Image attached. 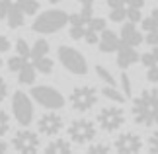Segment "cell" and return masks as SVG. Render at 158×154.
I'll list each match as a JSON object with an SVG mask.
<instances>
[{"instance_id":"cell-25","label":"cell","mask_w":158,"mask_h":154,"mask_svg":"<svg viewBox=\"0 0 158 154\" xmlns=\"http://www.w3.org/2000/svg\"><path fill=\"white\" fill-rule=\"evenodd\" d=\"M86 27L92 29V31H102V29L106 27V20L104 18H90L86 22Z\"/></svg>"},{"instance_id":"cell-22","label":"cell","mask_w":158,"mask_h":154,"mask_svg":"<svg viewBox=\"0 0 158 154\" xmlns=\"http://www.w3.org/2000/svg\"><path fill=\"white\" fill-rule=\"evenodd\" d=\"M96 74L104 80L107 86H115V78H113V74H111L107 69H104V66H96Z\"/></svg>"},{"instance_id":"cell-23","label":"cell","mask_w":158,"mask_h":154,"mask_svg":"<svg viewBox=\"0 0 158 154\" xmlns=\"http://www.w3.org/2000/svg\"><path fill=\"white\" fill-rule=\"evenodd\" d=\"M127 18V10L125 6H119V8H111V14H109V20L115 23H121Z\"/></svg>"},{"instance_id":"cell-40","label":"cell","mask_w":158,"mask_h":154,"mask_svg":"<svg viewBox=\"0 0 158 154\" xmlns=\"http://www.w3.org/2000/svg\"><path fill=\"white\" fill-rule=\"evenodd\" d=\"M106 2H107L109 8H119V6H125L123 2H121V0H106Z\"/></svg>"},{"instance_id":"cell-6","label":"cell","mask_w":158,"mask_h":154,"mask_svg":"<svg viewBox=\"0 0 158 154\" xmlns=\"http://www.w3.org/2000/svg\"><path fill=\"white\" fill-rule=\"evenodd\" d=\"M31 98L39 106L47 109H60L64 106V98L59 90H55L53 86H33L31 88Z\"/></svg>"},{"instance_id":"cell-20","label":"cell","mask_w":158,"mask_h":154,"mask_svg":"<svg viewBox=\"0 0 158 154\" xmlns=\"http://www.w3.org/2000/svg\"><path fill=\"white\" fill-rule=\"evenodd\" d=\"M49 53V43L45 39H37L29 47V59H37V57H43V55Z\"/></svg>"},{"instance_id":"cell-8","label":"cell","mask_w":158,"mask_h":154,"mask_svg":"<svg viewBox=\"0 0 158 154\" xmlns=\"http://www.w3.org/2000/svg\"><path fill=\"white\" fill-rule=\"evenodd\" d=\"M69 139L76 144H86L96 139V125L88 119H74L69 127Z\"/></svg>"},{"instance_id":"cell-42","label":"cell","mask_w":158,"mask_h":154,"mask_svg":"<svg viewBox=\"0 0 158 154\" xmlns=\"http://www.w3.org/2000/svg\"><path fill=\"white\" fill-rule=\"evenodd\" d=\"M6 150H8V144H6V143H2V140H0V152H6Z\"/></svg>"},{"instance_id":"cell-39","label":"cell","mask_w":158,"mask_h":154,"mask_svg":"<svg viewBox=\"0 0 158 154\" xmlns=\"http://www.w3.org/2000/svg\"><path fill=\"white\" fill-rule=\"evenodd\" d=\"M127 4H129L131 8H141V10H143V6H144V0H129Z\"/></svg>"},{"instance_id":"cell-31","label":"cell","mask_w":158,"mask_h":154,"mask_svg":"<svg viewBox=\"0 0 158 154\" xmlns=\"http://www.w3.org/2000/svg\"><path fill=\"white\" fill-rule=\"evenodd\" d=\"M143 41L147 43V45H158V29H150V31H147V37H143Z\"/></svg>"},{"instance_id":"cell-14","label":"cell","mask_w":158,"mask_h":154,"mask_svg":"<svg viewBox=\"0 0 158 154\" xmlns=\"http://www.w3.org/2000/svg\"><path fill=\"white\" fill-rule=\"evenodd\" d=\"M119 39H121V43H123V45L137 47V45H141V43H143V35H141V31L135 27V23L129 22V23H125V26H123V29H121Z\"/></svg>"},{"instance_id":"cell-21","label":"cell","mask_w":158,"mask_h":154,"mask_svg":"<svg viewBox=\"0 0 158 154\" xmlns=\"http://www.w3.org/2000/svg\"><path fill=\"white\" fill-rule=\"evenodd\" d=\"M102 94H104L107 100H111L113 103H123L127 100V98L123 96V92H119L115 86H107V84H106V88L102 90Z\"/></svg>"},{"instance_id":"cell-44","label":"cell","mask_w":158,"mask_h":154,"mask_svg":"<svg viewBox=\"0 0 158 154\" xmlns=\"http://www.w3.org/2000/svg\"><path fill=\"white\" fill-rule=\"evenodd\" d=\"M49 2H51V4H57V2H60V0H49Z\"/></svg>"},{"instance_id":"cell-34","label":"cell","mask_w":158,"mask_h":154,"mask_svg":"<svg viewBox=\"0 0 158 154\" xmlns=\"http://www.w3.org/2000/svg\"><path fill=\"white\" fill-rule=\"evenodd\" d=\"M148 150L158 154V131L150 135V139H148Z\"/></svg>"},{"instance_id":"cell-35","label":"cell","mask_w":158,"mask_h":154,"mask_svg":"<svg viewBox=\"0 0 158 154\" xmlns=\"http://www.w3.org/2000/svg\"><path fill=\"white\" fill-rule=\"evenodd\" d=\"M141 26L144 31H150V29H158V23L152 20V18H147V20H141Z\"/></svg>"},{"instance_id":"cell-4","label":"cell","mask_w":158,"mask_h":154,"mask_svg":"<svg viewBox=\"0 0 158 154\" xmlns=\"http://www.w3.org/2000/svg\"><path fill=\"white\" fill-rule=\"evenodd\" d=\"M98 102V90L92 86H78L70 94V107L78 113L90 111Z\"/></svg>"},{"instance_id":"cell-43","label":"cell","mask_w":158,"mask_h":154,"mask_svg":"<svg viewBox=\"0 0 158 154\" xmlns=\"http://www.w3.org/2000/svg\"><path fill=\"white\" fill-rule=\"evenodd\" d=\"M80 4H94V0H78Z\"/></svg>"},{"instance_id":"cell-36","label":"cell","mask_w":158,"mask_h":154,"mask_svg":"<svg viewBox=\"0 0 158 154\" xmlns=\"http://www.w3.org/2000/svg\"><path fill=\"white\" fill-rule=\"evenodd\" d=\"M10 4H12V0H0V20L6 18V14L10 10Z\"/></svg>"},{"instance_id":"cell-17","label":"cell","mask_w":158,"mask_h":154,"mask_svg":"<svg viewBox=\"0 0 158 154\" xmlns=\"http://www.w3.org/2000/svg\"><path fill=\"white\" fill-rule=\"evenodd\" d=\"M31 65H33L35 72H41V74H51L53 69H55V63L47 57V55L37 57V59H31Z\"/></svg>"},{"instance_id":"cell-10","label":"cell","mask_w":158,"mask_h":154,"mask_svg":"<svg viewBox=\"0 0 158 154\" xmlns=\"http://www.w3.org/2000/svg\"><path fill=\"white\" fill-rule=\"evenodd\" d=\"M37 129H39L41 135H45V137H55V135H59L63 131V119H60V115L55 113V109H51L49 113H43L39 117Z\"/></svg>"},{"instance_id":"cell-7","label":"cell","mask_w":158,"mask_h":154,"mask_svg":"<svg viewBox=\"0 0 158 154\" xmlns=\"http://www.w3.org/2000/svg\"><path fill=\"white\" fill-rule=\"evenodd\" d=\"M123 123H125V113L117 106H107L98 113V125L106 133H115L117 129L123 127Z\"/></svg>"},{"instance_id":"cell-28","label":"cell","mask_w":158,"mask_h":154,"mask_svg":"<svg viewBox=\"0 0 158 154\" xmlns=\"http://www.w3.org/2000/svg\"><path fill=\"white\" fill-rule=\"evenodd\" d=\"M127 10V18L125 20H129V22H133V23H139L143 20V14H141V8H125Z\"/></svg>"},{"instance_id":"cell-15","label":"cell","mask_w":158,"mask_h":154,"mask_svg":"<svg viewBox=\"0 0 158 154\" xmlns=\"http://www.w3.org/2000/svg\"><path fill=\"white\" fill-rule=\"evenodd\" d=\"M6 22H8V26L12 27V29H18V27H22L23 23H26V14L18 8V6L12 2L10 4V10H8V14H6V18H4Z\"/></svg>"},{"instance_id":"cell-2","label":"cell","mask_w":158,"mask_h":154,"mask_svg":"<svg viewBox=\"0 0 158 154\" xmlns=\"http://www.w3.org/2000/svg\"><path fill=\"white\" fill-rule=\"evenodd\" d=\"M66 23H69V14L64 10L53 8L35 18V22L31 23V29L35 33H55L60 27H64Z\"/></svg>"},{"instance_id":"cell-26","label":"cell","mask_w":158,"mask_h":154,"mask_svg":"<svg viewBox=\"0 0 158 154\" xmlns=\"http://www.w3.org/2000/svg\"><path fill=\"white\" fill-rule=\"evenodd\" d=\"M121 92H123V96L125 98H131V94H133V86H131V78H129V74H121Z\"/></svg>"},{"instance_id":"cell-19","label":"cell","mask_w":158,"mask_h":154,"mask_svg":"<svg viewBox=\"0 0 158 154\" xmlns=\"http://www.w3.org/2000/svg\"><path fill=\"white\" fill-rule=\"evenodd\" d=\"M14 4L26 16H33V14H37V12H39V2H37V0H16Z\"/></svg>"},{"instance_id":"cell-30","label":"cell","mask_w":158,"mask_h":154,"mask_svg":"<svg viewBox=\"0 0 158 154\" xmlns=\"http://www.w3.org/2000/svg\"><path fill=\"white\" fill-rule=\"evenodd\" d=\"M16 49H18V55H20V57L29 59V45L26 43V39H18L16 41Z\"/></svg>"},{"instance_id":"cell-45","label":"cell","mask_w":158,"mask_h":154,"mask_svg":"<svg viewBox=\"0 0 158 154\" xmlns=\"http://www.w3.org/2000/svg\"><path fill=\"white\" fill-rule=\"evenodd\" d=\"M121 2H123V4H127V2H129V0H121Z\"/></svg>"},{"instance_id":"cell-41","label":"cell","mask_w":158,"mask_h":154,"mask_svg":"<svg viewBox=\"0 0 158 154\" xmlns=\"http://www.w3.org/2000/svg\"><path fill=\"white\" fill-rule=\"evenodd\" d=\"M150 18H152V20L158 23V8H156V10H152V14H150Z\"/></svg>"},{"instance_id":"cell-12","label":"cell","mask_w":158,"mask_h":154,"mask_svg":"<svg viewBox=\"0 0 158 154\" xmlns=\"http://www.w3.org/2000/svg\"><path fill=\"white\" fill-rule=\"evenodd\" d=\"M137 60H139V53L135 51V47L121 43L119 49H117V66L119 69L125 70V69H129V66H133Z\"/></svg>"},{"instance_id":"cell-1","label":"cell","mask_w":158,"mask_h":154,"mask_svg":"<svg viewBox=\"0 0 158 154\" xmlns=\"http://www.w3.org/2000/svg\"><path fill=\"white\" fill-rule=\"evenodd\" d=\"M133 119L143 127H158V88H144L133 100Z\"/></svg>"},{"instance_id":"cell-37","label":"cell","mask_w":158,"mask_h":154,"mask_svg":"<svg viewBox=\"0 0 158 154\" xmlns=\"http://www.w3.org/2000/svg\"><path fill=\"white\" fill-rule=\"evenodd\" d=\"M6 96H8V84L4 78H0V103L6 100Z\"/></svg>"},{"instance_id":"cell-5","label":"cell","mask_w":158,"mask_h":154,"mask_svg":"<svg viewBox=\"0 0 158 154\" xmlns=\"http://www.w3.org/2000/svg\"><path fill=\"white\" fill-rule=\"evenodd\" d=\"M12 111H14L16 121L22 127H27L33 119V103L29 100V96L22 90H16L12 96Z\"/></svg>"},{"instance_id":"cell-24","label":"cell","mask_w":158,"mask_h":154,"mask_svg":"<svg viewBox=\"0 0 158 154\" xmlns=\"http://www.w3.org/2000/svg\"><path fill=\"white\" fill-rule=\"evenodd\" d=\"M26 60H29V59H26V57H20V55H16V57H10L8 59V69L12 70V72H18L23 66V63Z\"/></svg>"},{"instance_id":"cell-16","label":"cell","mask_w":158,"mask_h":154,"mask_svg":"<svg viewBox=\"0 0 158 154\" xmlns=\"http://www.w3.org/2000/svg\"><path fill=\"white\" fill-rule=\"evenodd\" d=\"M70 150H72V146L64 139H55L53 143L45 146V152H49V154H69Z\"/></svg>"},{"instance_id":"cell-9","label":"cell","mask_w":158,"mask_h":154,"mask_svg":"<svg viewBox=\"0 0 158 154\" xmlns=\"http://www.w3.org/2000/svg\"><path fill=\"white\" fill-rule=\"evenodd\" d=\"M12 144H14V148L18 152H23V154H33V152L39 150V139H37V135L33 131H29V129L18 131L14 140H12Z\"/></svg>"},{"instance_id":"cell-11","label":"cell","mask_w":158,"mask_h":154,"mask_svg":"<svg viewBox=\"0 0 158 154\" xmlns=\"http://www.w3.org/2000/svg\"><path fill=\"white\" fill-rule=\"evenodd\" d=\"M143 148V140L135 133H123L115 139V150L119 154H135Z\"/></svg>"},{"instance_id":"cell-27","label":"cell","mask_w":158,"mask_h":154,"mask_svg":"<svg viewBox=\"0 0 158 154\" xmlns=\"http://www.w3.org/2000/svg\"><path fill=\"white\" fill-rule=\"evenodd\" d=\"M8 131H10V115L4 109H0V137H4Z\"/></svg>"},{"instance_id":"cell-46","label":"cell","mask_w":158,"mask_h":154,"mask_svg":"<svg viewBox=\"0 0 158 154\" xmlns=\"http://www.w3.org/2000/svg\"><path fill=\"white\" fill-rule=\"evenodd\" d=\"M0 66H2V59H0Z\"/></svg>"},{"instance_id":"cell-32","label":"cell","mask_w":158,"mask_h":154,"mask_svg":"<svg viewBox=\"0 0 158 154\" xmlns=\"http://www.w3.org/2000/svg\"><path fill=\"white\" fill-rule=\"evenodd\" d=\"M84 41L88 43V45H96L98 43V31H92V29H88L86 27V31H84Z\"/></svg>"},{"instance_id":"cell-13","label":"cell","mask_w":158,"mask_h":154,"mask_svg":"<svg viewBox=\"0 0 158 154\" xmlns=\"http://www.w3.org/2000/svg\"><path fill=\"white\" fill-rule=\"evenodd\" d=\"M102 35L98 37V45H100V51L102 53H115L119 49V45H121V39L115 35L111 29H102L100 31Z\"/></svg>"},{"instance_id":"cell-3","label":"cell","mask_w":158,"mask_h":154,"mask_svg":"<svg viewBox=\"0 0 158 154\" xmlns=\"http://www.w3.org/2000/svg\"><path fill=\"white\" fill-rule=\"evenodd\" d=\"M57 57L60 60V65H63L70 74H76V76H86L88 74V63H86V59H84V55L80 51L63 45V47H59Z\"/></svg>"},{"instance_id":"cell-38","label":"cell","mask_w":158,"mask_h":154,"mask_svg":"<svg viewBox=\"0 0 158 154\" xmlns=\"http://www.w3.org/2000/svg\"><path fill=\"white\" fill-rule=\"evenodd\" d=\"M10 49V39L4 37V35H0V53H6Z\"/></svg>"},{"instance_id":"cell-29","label":"cell","mask_w":158,"mask_h":154,"mask_svg":"<svg viewBox=\"0 0 158 154\" xmlns=\"http://www.w3.org/2000/svg\"><path fill=\"white\" fill-rule=\"evenodd\" d=\"M109 150H111V146L106 144V143H98V144H90V146H88V152H90V154H100V152L107 154Z\"/></svg>"},{"instance_id":"cell-18","label":"cell","mask_w":158,"mask_h":154,"mask_svg":"<svg viewBox=\"0 0 158 154\" xmlns=\"http://www.w3.org/2000/svg\"><path fill=\"white\" fill-rule=\"evenodd\" d=\"M18 80H20L22 84H33L35 82V69H33V65H31V60H26L23 63V66L20 70H18Z\"/></svg>"},{"instance_id":"cell-33","label":"cell","mask_w":158,"mask_h":154,"mask_svg":"<svg viewBox=\"0 0 158 154\" xmlns=\"http://www.w3.org/2000/svg\"><path fill=\"white\" fill-rule=\"evenodd\" d=\"M84 31H86V26H70V37L72 39H82Z\"/></svg>"}]
</instances>
